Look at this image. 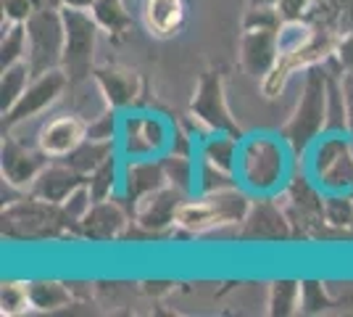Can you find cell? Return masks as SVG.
<instances>
[{
  "instance_id": "obj_16",
  "label": "cell",
  "mask_w": 353,
  "mask_h": 317,
  "mask_svg": "<svg viewBox=\"0 0 353 317\" xmlns=\"http://www.w3.org/2000/svg\"><path fill=\"white\" fill-rule=\"evenodd\" d=\"M127 225H130L127 206L114 198H103V201H95L88 214L79 220L77 238H88V241L98 243L117 241L127 233Z\"/></svg>"
},
{
  "instance_id": "obj_18",
  "label": "cell",
  "mask_w": 353,
  "mask_h": 317,
  "mask_svg": "<svg viewBox=\"0 0 353 317\" xmlns=\"http://www.w3.org/2000/svg\"><path fill=\"white\" fill-rule=\"evenodd\" d=\"M280 32V30H277ZM274 30H243L240 37V66L245 75L264 79L280 61V37Z\"/></svg>"
},
{
  "instance_id": "obj_28",
  "label": "cell",
  "mask_w": 353,
  "mask_h": 317,
  "mask_svg": "<svg viewBox=\"0 0 353 317\" xmlns=\"http://www.w3.org/2000/svg\"><path fill=\"white\" fill-rule=\"evenodd\" d=\"M30 50V35H27V21H16L3 27V40H0V66H14L19 61H27Z\"/></svg>"
},
{
  "instance_id": "obj_36",
  "label": "cell",
  "mask_w": 353,
  "mask_h": 317,
  "mask_svg": "<svg viewBox=\"0 0 353 317\" xmlns=\"http://www.w3.org/2000/svg\"><path fill=\"white\" fill-rule=\"evenodd\" d=\"M88 137L114 143V137H117V108L105 106L103 114H98L95 119H90L88 122Z\"/></svg>"
},
{
  "instance_id": "obj_3",
  "label": "cell",
  "mask_w": 353,
  "mask_h": 317,
  "mask_svg": "<svg viewBox=\"0 0 353 317\" xmlns=\"http://www.w3.org/2000/svg\"><path fill=\"white\" fill-rule=\"evenodd\" d=\"M250 204L253 201L240 185L221 188L214 193H201L195 198L188 196L176 214V227L188 236H206L224 227H240L248 217Z\"/></svg>"
},
{
  "instance_id": "obj_34",
  "label": "cell",
  "mask_w": 353,
  "mask_h": 317,
  "mask_svg": "<svg viewBox=\"0 0 353 317\" xmlns=\"http://www.w3.org/2000/svg\"><path fill=\"white\" fill-rule=\"evenodd\" d=\"M332 307V296L319 280H301V312L303 315H319Z\"/></svg>"
},
{
  "instance_id": "obj_13",
  "label": "cell",
  "mask_w": 353,
  "mask_h": 317,
  "mask_svg": "<svg viewBox=\"0 0 353 317\" xmlns=\"http://www.w3.org/2000/svg\"><path fill=\"white\" fill-rule=\"evenodd\" d=\"M237 238L243 241H290L293 225L280 201L259 198L250 204L248 217L237 227Z\"/></svg>"
},
{
  "instance_id": "obj_43",
  "label": "cell",
  "mask_w": 353,
  "mask_h": 317,
  "mask_svg": "<svg viewBox=\"0 0 353 317\" xmlns=\"http://www.w3.org/2000/svg\"><path fill=\"white\" fill-rule=\"evenodd\" d=\"M98 0H61V6H69V8H82V11H90Z\"/></svg>"
},
{
  "instance_id": "obj_22",
  "label": "cell",
  "mask_w": 353,
  "mask_h": 317,
  "mask_svg": "<svg viewBox=\"0 0 353 317\" xmlns=\"http://www.w3.org/2000/svg\"><path fill=\"white\" fill-rule=\"evenodd\" d=\"M143 21L153 37H176L188 24L185 0H145Z\"/></svg>"
},
{
  "instance_id": "obj_35",
  "label": "cell",
  "mask_w": 353,
  "mask_h": 317,
  "mask_svg": "<svg viewBox=\"0 0 353 317\" xmlns=\"http://www.w3.org/2000/svg\"><path fill=\"white\" fill-rule=\"evenodd\" d=\"M237 185L232 172H224L219 166L208 164V162H198V193H214L221 188H232Z\"/></svg>"
},
{
  "instance_id": "obj_37",
  "label": "cell",
  "mask_w": 353,
  "mask_h": 317,
  "mask_svg": "<svg viewBox=\"0 0 353 317\" xmlns=\"http://www.w3.org/2000/svg\"><path fill=\"white\" fill-rule=\"evenodd\" d=\"M92 204H95V198H92V193H90V185L85 182V185H79V188H77L61 206H63V211L69 214V220H72L74 225H79V220L88 214Z\"/></svg>"
},
{
  "instance_id": "obj_17",
  "label": "cell",
  "mask_w": 353,
  "mask_h": 317,
  "mask_svg": "<svg viewBox=\"0 0 353 317\" xmlns=\"http://www.w3.org/2000/svg\"><path fill=\"white\" fill-rule=\"evenodd\" d=\"M88 137V122L77 114H61L56 119L45 122L37 133V148L50 159H66L69 153Z\"/></svg>"
},
{
  "instance_id": "obj_24",
  "label": "cell",
  "mask_w": 353,
  "mask_h": 317,
  "mask_svg": "<svg viewBox=\"0 0 353 317\" xmlns=\"http://www.w3.org/2000/svg\"><path fill=\"white\" fill-rule=\"evenodd\" d=\"M240 137L227 135V133H211V137L201 146V159L208 164L219 166L224 172H237V156H240Z\"/></svg>"
},
{
  "instance_id": "obj_1",
  "label": "cell",
  "mask_w": 353,
  "mask_h": 317,
  "mask_svg": "<svg viewBox=\"0 0 353 317\" xmlns=\"http://www.w3.org/2000/svg\"><path fill=\"white\" fill-rule=\"evenodd\" d=\"M327 77L330 72L324 64L303 72L293 114L282 127V140L295 159L306 156V151L327 130Z\"/></svg>"
},
{
  "instance_id": "obj_14",
  "label": "cell",
  "mask_w": 353,
  "mask_h": 317,
  "mask_svg": "<svg viewBox=\"0 0 353 317\" xmlns=\"http://www.w3.org/2000/svg\"><path fill=\"white\" fill-rule=\"evenodd\" d=\"M92 79L105 98V106H111L117 111L132 108L143 101V77L130 66H119V64L95 66Z\"/></svg>"
},
{
  "instance_id": "obj_6",
  "label": "cell",
  "mask_w": 353,
  "mask_h": 317,
  "mask_svg": "<svg viewBox=\"0 0 353 317\" xmlns=\"http://www.w3.org/2000/svg\"><path fill=\"white\" fill-rule=\"evenodd\" d=\"M27 35H30V50L27 64L32 77H40L50 69H61L63 64V46H66V27L61 8H34L27 19Z\"/></svg>"
},
{
  "instance_id": "obj_10",
  "label": "cell",
  "mask_w": 353,
  "mask_h": 317,
  "mask_svg": "<svg viewBox=\"0 0 353 317\" xmlns=\"http://www.w3.org/2000/svg\"><path fill=\"white\" fill-rule=\"evenodd\" d=\"M314 180L327 193L353 191V140L348 133H327L314 151Z\"/></svg>"
},
{
  "instance_id": "obj_41",
  "label": "cell",
  "mask_w": 353,
  "mask_h": 317,
  "mask_svg": "<svg viewBox=\"0 0 353 317\" xmlns=\"http://www.w3.org/2000/svg\"><path fill=\"white\" fill-rule=\"evenodd\" d=\"M343 93H345V114H348V135L353 140V72H343Z\"/></svg>"
},
{
  "instance_id": "obj_5",
  "label": "cell",
  "mask_w": 353,
  "mask_h": 317,
  "mask_svg": "<svg viewBox=\"0 0 353 317\" xmlns=\"http://www.w3.org/2000/svg\"><path fill=\"white\" fill-rule=\"evenodd\" d=\"M63 27H66V46L61 69L69 77V85H82L95 72V43H98V21L90 11L61 6Z\"/></svg>"
},
{
  "instance_id": "obj_8",
  "label": "cell",
  "mask_w": 353,
  "mask_h": 317,
  "mask_svg": "<svg viewBox=\"0 0 353 317\" xmlns=\"http://www.w3.org/2000/svg\"><path fill=\"white\" fill-rule=\"evenodd\" d=\"M338 40H340L338 32L316 27L314 37H311L306 46L295 48L290 53H280L277 66L261 79V93H264L266 98H277L285 90L288 79L293 75L306 72L311 66H319V64L332 59L335 56V48H338Z\"/></svg>"
},
{
  "instance_id": "obj_39",
  "label": "cell",
  "mask_w": 353,
  "mask_h": 317,
  "mask_svg": "<svg viewBox=\"0 0 353 317\" xmlns=\"http://www.w3.org/2000/svg\"><path fill=\"white\" fill-rule=\"evenodd\" d=\"M34 0H3V19L8 24H16V21H27L32 14H34Z\"/></svg>"
},
{
  "instance_id": "obj_42",
  "label": "cell",
  "mask_w": 353,
  "mask_h": 317,
  "mask_svg": "<svg viewBox=\"0 0 353 317\" xmlns=\"http://www.w3.org/2000/svg\"><path fill=\"white\" fill-rule=\"evenodd\" d=\"M145 286V294H166V291H172L174 283H169V280H156V283H143Z\"/></svg>"
},
{
  "instance_id": "obj_2",
  "label": "cell",
  "mask_w": 353,
  "mask_h": 317,
  "mask_svg": "<svg viewBox=\"0 0 353 317\" xmlns=\"http://www.w3.org/2000/svg\"><path fill=\"white\" fill-rule=\"evenodd\" d=\"M0 222L3 236L14 241H56L66 236L77 238V225L69 220L63 206L43 201L32 193L16 198L14 204H6Z\"/></svg>"
},
{
  "instance_id": "obj_19",
  "label": "cell",
  "mask_w": 353,
  "mask_h": 317,
  "mask_svg": "<svg viewBox=\"0 0 353 317\" xmlns=\"http://www.w3.org/2000/svg\"><path fill=\"white\" fill-rule=\"evenodd\" d=\"M166 169L163 162L156 156H145V159H130V164L124 169V201L127 206H134L145 196L156 193L159 188L166 185Z\"/></svg>"
},
{
  "instance_id": "obj_15",
  "label": "cell",
  "mask_w": 353,
  "mask_h": 317,
  "mask_svg": "<svg viewBox=\"0 0 353 317\" xmlns=\"http://www.w3.org/2000/svg\"><path fill=\"white\" fill-rule=\"evenodd\" d=\"M48 156L40 148H27L24 143H19L14 137L3 135V146H0V172L3 180L30 191L32 182L37 180V175L48 166Z\"/></svg>"
},
{
  "instance_id": "obj_11",
  "label": "cell",
  "mask_w": 353,
  "mask_h": 317,
  "mask_svg": "<svg viewBox=\"0 0 353 317\" xmlns=\"http://www.w3.org/2000/svg\"><path fill=\"white\" fill-rule=\"evenodd\" d=\"M66 85H69V77L63 69H50L40 77H32L30 88L21 93V98L3 114V133H8L16 124L48 111L63 95Z\"/></svg>"
},
{
  "instance_id": "obj_9",
  "label": "cell",
  "mask_w": 353,
  "mask_h": 317,
  "mask_svg": "<svg viewBox=\"0 0 353 317\" xmlns=\"http://www.w3.org/2000/svg\"><path fill=\"white\" fill-rule=\"evenodd\" d=\"M190 119H195L208 133H227V135L243 137V127L230 111L224 79L219 69H206L198 77V85L190 98Z\"/></svg>"
},
{
  "instance_id": "obj_31",
  "label": "cell",
  "mask_w": 353,
  "mask_h": 317,
  "mask_svg": "<svg viewBox=\"0 0 353 317\" xmlns=\"http://www.w3.org/2000/svg\"><path fill=\"white\" fill-rule=\"evenodd\" d=\"M282 16L277 3H248L243 16V30H280Z\"/></svg>"
},
{
  "instance_id": "obj_44",
  "label": "cell",
  "mask_w": 353,
  "mask_h": 317,
  "mask_svg": "<svg viewBox=\"0 0 353 317\" xmlns=\"http://www.w3.org/2000/svg\"><path fill=\"white\" fill-rule=\"evenodd\" d=\"M37 8H61V0H34Z\"/></svg>"
},
{
  "instance_id": "obj_4",
  "label": "cell",
  "mask_w": 353,
  "mask_h": 317,
  "mask_svg": "<svg viewBox=\"0 0 353 317\" xmlns=\"http://www.w3.org/2000/svg\"><path fill=\"white\" fill-rule=\"evenodd\" d=\"M288 172L285 159V140H274L269 135H256L243 140L237 156V175L243 185L253 193H272L277 191Z\"/></svg>"
},
{
  "instance_id": "obj_38",
  "label": "cell",
  "mask_w": 353,
  "mask_h": 317,
  "mask_svg": "<svg viewBox=\"0 0 353 317\" xmlns=\"http://www.w3.org/2000/svg\"><path fill=\"white\" fill-rule=\"evenodd\" d=\"M282 21H309L314 0H277Z\"/></svg>"
},
{
  "instance_id": "obj_23",
  "label": "cell",
  "mask_w": 353,
  "mask_h": 317,
  "mask_svg": "<svg viewBox=\"0 0 353 317\" xmlns=\"http://www.w3.org/2000/svg\"><path fill=\"white\" fill-rule=\"evenodd\" d=\"M27 291L34 312H59L72 304V288L61 280H30Z\"/></svg>"
},
{
  "instance_id": "obj_45",
  "label": "cell",
  "mask_w": 353,
  "mask_h": 317,
  "mask_svg": "<svg viewBox=\"0 0 353 317\" xmlns=\"http://www.w3.org/2000/svg\"><path fill=\"white\" fill-rule=\"evenodd\" d=\"M248 3H277V0H248Z\"/></svg>"
},
{
  "instance_id": "obj_40",
  "label": "cell",
  "mask_w": 353,
  "mask_h": 317,
  "mask_svg": "<svg viewBox=\"0 0 353 317\" xmlns=\"http://www.w3.org/2000/svg\"><path fill=\"white\" fill-rule=\"evenodd\" d=\"M335 61L340 64L343 72H353V32L340 35L338 48H335Z\"/></svg>"
},
{
  "instance_id": "obj_12",
  "label": "cell",
  "mask_w": 353,
  "mask_h": 317,
  "mask_svg": "<svg viewBox=\"0 0 353 317\" xmlns=\"http://www.w3.org/2000/svg\"><path fill=\"white\" fill-rule=\"evenodd\" d=\"M188 193L179 191L174 185H163L156 193L145 196L132 211V222L145 236H163L169 227H176V214H179V206L185 204Z\"/></svg>"
},
{
  "instance_id": "obj_33",
  "label": "cell",
  "mask_w": 353,
  "mask_h": 317,
  "mask_svg": "<svg viewBox=\"0 0 353 317\" xmlns=\"http://www.w3.org/2000/svg\"><path fill=\"white\" fill-rule=\"evenodd\" d=\"M88 185L95 201H103V198L114 196V188H117V159L108 156L92 175H88Z\"/></svg>"
},
{
  "instance_id": "obj_29",
  "label": "cell",
  "mask_w": 353,
  "mask_h": 317,
  "mask_svg": "<svg viewBox=\"0 0 353 317\" xmlns=\"http://www.w3.org/2000/svg\"><path fill=\"white\" fill-rule=\"evenodd\" d=\"M163 169H166V180L169 185H174L179 191H185L190 196V191L198 185V169L192 164L190 153H176L172 151L169 156H163Z\"/></svg>"
},
{
  "instance_id": "obj_26",
  "label": "cell",
  "mask_w": 353,
  "mask_h": 317,
  "mask_svg": "<svg viewBox=\"0 0 353 317\" xmlns=\"http://www.w3.org/2000/svg\"><path fill=\"white\" fill-rule=\"evenodd\" d=\"M266 312L272 317H290L301 312V280H293V278L274 280L269 286Z\"/></svg>"
},
{
  "instance_id": "obj_27",
  "label": "cell",
  "mask_w": 353,
  "mask_h": 317,
  "mask_svg": "<svg viewBox=\"0 0 353 317\" xmlns=\"http://www.w3.org/2000/svg\"><path fill=\"white\" fill-rule=\"evenodd\" d=\"M32 69L27 61H19L14 66H6L0 72V114H6L21 98V93L30 88Z\"/></svg>"
},
{
  "instance_id": "obj_32",
  "label": "cell",
  "mask_w": 353,
  "mask_h": 317,
  "mask_svg": "<svg viewBox=\"0 0 353 317\" xmlns=\"http://www.w3.org/2000/svg\"><path fill=\"white\" fill-rule=\"evenodd\" d=\"M27 309H32L27 283L6 280L3 288H0V312L6 317H16V315H24Z\"/></svg>"
},
{
  "instance_id": "obj_7",
  "label": "cell",
  "mask_w": 353,
  "mask_h": 317,
  "mask_svg": "<svg viewBox=\"0 0 353 317\" xmlns=\"http://www.w3.org/2000/svg\"><path fill=\"white\" fill-rule=\"evenodd\" d=\"M280 204L293 225V238H324L327 236L324 196L319 182H311L303 175L293 177L282 188Z\"/></svg>"
},
{
  "instance_id": "obj_20",
  "label": "cell",
  "mask_w": 353,
  "mask_h": 317,
  "mask_svg": "<svg viewBox=\"0 0 353 317\" xmlns=\"http://www.w3.org/2000/svg\"><path fill=\"white\" fill-rule=\"evenodd\" d=\"M85 182H88L85 175H79V172L72 169L66 162L56 159L53 164H48L43 172L37 175V180L32 182V188L27 193L43 198V201H50V204H63V201L72 196L79 185H85Z\"/></svg>"
},
{
  "instance_id": "obj_21",
  "label": "cell",
  "mask_w": 353,
  "mask_h": 317,
  "mask_svg": "<svg viewBox=\"0 0 353 317\" xmlns=\"http://www.w3.org/2000/svg\"><path fill=\"white\" fill-rule=\"evenodd\" d=\"M163 140H166V133L156 117H130L124 122L121 146L130 159L156 156L163 148Z\"/></svg>"
},
{
  "instance_id": "obj_25",
  "label": "cell",
  "mask_w": 353,
  "mask_h": 317,
  "mask_svg": "<svg viewBox=\"0 0 353 317\" xmlns=\"http://www.w3.org/2000/svg\"><path fill=\"white\" fill-rule=\"evenodd\" d=\"M108 156H114V143H105V140H92V137H85L77 148H74L66 159H61V162H66V164L77 169L79 175H92L98 166L103 164Z\"/></svg>"
},
{
  "instance_id": "obj_30",
  "label": "cell",
  "mask_w": 353,
  "mask_h": 317,
  "mask_svg": "<svg viewBox=\"0 0 353 317\" xmlns=\"http://www.w3.org/2000/svg\"><path fill=\"white\" fill-rule=\"evenodd\" d=\"M324 217L332 230H351L353 227V196L345 193H327L324 196Z\"/></svg>"
}]
</instances>
